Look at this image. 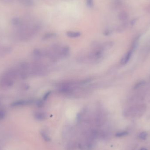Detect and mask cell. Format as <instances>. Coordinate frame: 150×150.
Returning a JSON list of instances; mask_svg holds the SVG:
<instances>
[{
    "instance_id": "cell-11",
    "label": "cell",
    "mask_w": 150,
    "mask_h": 150,
    "mask_svg": "<svg viewBox=\"0 0 150 150\" xmlns=\"http://www.w3.org/2000/svg\"><path fill=\"white\" fill-rule=\"evenodd\" d=\"M111 33V31L110 29H106V30H105L104 32V35H105V36H108V35H110Z\"/></svg>"
},
{
    "instance_id": "cell-2",
    "label": "cell",
    "mask_w": 150,
    "mask_h": 150,
    "mask_svg": "<svg viewBox=\"0 0 150 150\" xmlns=\"http://www.w3.org/2000/svg\"><path fill=\"white\" fill-rule=\"evenodd\" d=\"M69 54V48L68 47H64L61 49L60 57L65 58L67 57Z\"/></svg>"
},
{
    "instance_id": "cell-6",
    "label": "cell",
    "mask_w": 150,
    "mask_h": 150,
    "mask_svg": "<svg viewBox=\"0 0 150 150\" xmlns=\"http://www.w3.org/2000/svg\"><path fill=\"white\" fill-rule=\"evenodd\" d=\"M56 36V34L54 33H48L45 34L43 37V39L44 40H48L49 39L52 38Z\"/></svg>"
},
{
    "instance_id": "cell-9",
    "label": "cell",
    "mask_w": 150,
    "mask_h": 150,
    "mask_svg": "<svg viewBox=\"0 0 150 150\" xmlns=\"http://www.w3.org/2000/svg\"><path fill=\"white\" fill-rule=\"evenodd\" d=\"M148 134L146 132H142L140 133L139 137L142 140H145L147 138Z\"/></svg>"
},
{
    "instance_id": "cell-14",
    "label": "cell",
    "mask_w": 150,
    "mask_h": 150,
    "mask_svg": "<svg viewBox=\"0 0 150 150\" xmlns=\"http://www.w3.org/2000/svg\"><path fill=\"white\" fill-rule=\"evenodd\" d=\"M140 150H148L147 149H145V148H142Z\"/></svg>"
},
{
    "instance_id": "cell-3",
    "label": "cell",
    "mask_w": 150,
    "mask_h": 150,
    "mask_svg": "<svg viewBox=\"0 0 150 150\" xmlns=\"http://www.w3.org/2000/svg\"><path fill=\"white\" fill-rule=\"evenodd\" d=\"M81 33L78 31H69L67 33V35L69 38H77L81 36Z\"/></svg>"
},
{
    "instance_id": "cell-8",
    "label": "cell",
    "mask_w": 150,
    "mask_h": 150,
    "mask_svg": "<svg viewBox=\"0 0 150 150\" xmlns=\"http://www.w3.org/2000/svg\"><path fill=\"white\" fill-rule=\"evenodd\" d=\"M94 4V0H86V5L89 8L93 7Z\"/></svg>"
},
{
    "instance_id": "cell-4",
    "label": "cell",
    "mask_w": 150,
    "mask_h": 150,
    "mask_svg": "<svg viewBox=\"0 0 150 150\" xmlns=\"http://www.w3.org/2000/svg\"><path fill=\"white\" fill-rule=\"evenodd\" d=\"M35 117L37 120H43L46 117V114L43 112H38L35 114Z\"/></svg>"
},
{
    "instance_id": "cell-13",
    "label": "cell",
    "mask_w": 150,
    "mask_h": 150,
    "mask_svg": "<svg viewBox=\"0 0 150 150\" xmlns=\"http://www.w3.org/2000/svg\"><path fill=\"white\" fill-rule=\"evenodd\" d=\"M4 116H5V115H4V113L3 112H0V120H3L4 118Z\"/></svg>"
},
{
    "instance_id": "cell-15",
    "label": "cell",
    "mask_w": 150,
    "mask_h": 150,
    "mask_svg": "<svg viewBox=\"0 0 150 150\" xmlns=\"http://www.w3.org/2000/svg\"></svg>"
},
{
    "instance_id": "cell-10",
    "label": "cell",
    "mask_w": 150,
    "mask_h": 150,
    "mask_svg": "<svg viewBox=\"0 0 150 150\" xmlns=\"http://www.w3.org/2000/svg\"><path fill=\"white\" fill-rule=\"evenodd\" d=\"M128 133L126 131H123V132H120V133H117L116 136L118 137H120L125 136Z\"/></svg>"
},
{
    "instance_id": "cell-12",
    "label": "cell",
    "mask_w": 150,
    "mask_h": 150,
    "mask_svg": "<svg viewBox=\"0 0 150 150\" xmlns=\"http://www.w3.org/2000/svg\"><path fill=\"white\" fill-rule=\"evenodd\" d=\"M50 94H51V92H48L47 93L44 97V100H46L47 98L49 97Z\"/></svg>"
},
{
    "instance_id": "cell-5",
    "label": "cell",
    "mask_w": 150,
    "mask_h": 150,
    "mask_svg": "<svg viewBox=\"0 0 150 150\" xmlns=\"http://www.w3.org/2000/svg\"><path fill=\"white\" fill-rule=\"evenodd\" d=\"M118 18L121 21H125L128 18V15L126 12L122 11L119 13L118 15Z\"/></svg>"
},
{
    "instance_id": "cell-7",
    "label": "cell",
    "mask_w": 150,
    "mask_h": 150,
    "mask_svg": "<svg viewBox=\"0 0 150 150\" xmlns=\"http://www.w3.org/2000/svg\"><path fill=\"white\" fill-rule=\"evenodd\" d=\"M145 84V82L144 81H139V82L136 84L134 86V90L135 89H138V88H140V87H142V86H143Z\"/></svg>"
},
{
    "instance_id": "cell-1",
    "label": "cell",
    "mask_w": 150,
    "mask_h": 150,
    "mask_svg": "<svg viewBox=\"0 0 150 150\" xmlns=\"http://www.w3.org/2000/svg\"><path fill=\"white\" fill-rule=\"evenodd\" d=\"M133 52V51L132 50H130L123 55L120 61V63L122 65H126L129 62V60L130 59L131 57H132Z\"/></svg>"
}]
</instances>
